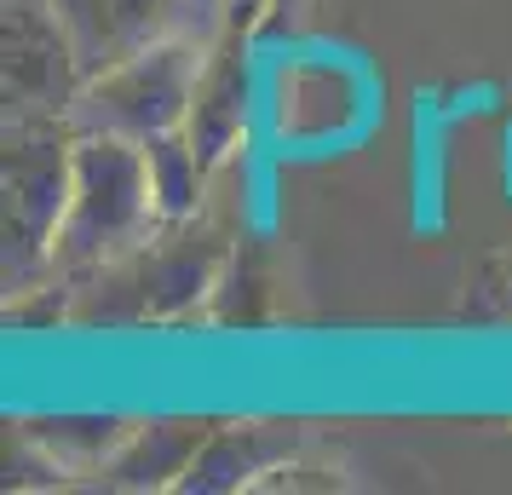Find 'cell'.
<instances>
[{"label": "cell", "instance_id": "1", "mask_svg": "<svg viewBox=\"0 0 512 495\" xmlns=\"http://www.w3.org/2000/svg\"><path fill=\"white\" fill-rule=\"evenodd\" d=\"M156 185H150V156L144 144L116 139V133H81L75 139V179L70 208L58 225L52 265L58 271H104L121 254H133L144 231L156 225Z\"/></svg>", "mask_w": 512, "mask_h": 495}, {"label": "cell", "instance_id": "2", "mask_svg": "<svg viewBox=\"0 0 512 495\" xmlns=\"http://www.w3.org/2000/svg\"><path fill=\"white\" fill-rule=\"evenodd\" d=\"M196 81H202V47L185 35H167L156 47L98 70L81 87L75 121H81V133H116V139L150 144L190 121Z\"/></svg>", "mask_w": 512, "mask_h": 495}, {"label": "cell", "instance_id": "3", "mask_svg": "<svg viewBox=\"0 0 512 495\" xmlns=\"http://www.w3.org/2000/svg\"><path fill=\"white\" fill-rule=\"evenodd\" d=\"M75 144L58 133V121H18L6 144V271L24 283L52 265L58 225L70 208Z\"/></svg>", "mask_w": 512, "mask_h": 495}, {"label": "cell", "instance_id": "4", "mask_svg": "<svg viewBox=\"0 0 512 495\" xmlns=\"http://www.w3.org/2000/svg\"><path fill=\"white\" fill-rule=\"evenodd\" d=\"M87 64L47 0H6V104L18 121H47L81 104Z\"/></svg>", "mask_w": 512, "mask_h": 495}, {"label": "cell", "instance_id": "5", "mask_svg": "<svg viewBox=\"0 0 512 495\" xmlns=\"http://www.w3.org/2000/svg\"><path fill=\"white\" fill-rule=\"evenodd\" d=\"M47 6L58 12V24L75 41L87 81H93L98 70L179 35V18L202 0H47Z\"/></svg>", "mask_w": 512, "mask_h": 495}, {"label": "cell", "instance_id": "6", "mask_svg": "<svg viewBox=\"0 0 512 495\" xmlns=\"http://www.w3.org/2000/svg\"><path fill=\"white\" fill-rule=\"evenodd\" d=\"M144 156H150L156 213H162V219H185V213H196V196H202V167H208V156L196 150V139L179 127V133L150 139V144H144Z\"/></svg>", "mask_w": 512, "mask_h": 495}, {"label": "cell", "instance_id": "7", "mask_svg": "<svg viewBox=\"0 0 512 495\" xmlns=\"http://www.w3.org/2000/svg\"><path fill=\"white\" fill-rule=\"evenodd\" d=\"M202 6H213V0H202Z\"/></svg>", "mask_w": 512, "mask_h": 495}]
</instances>
